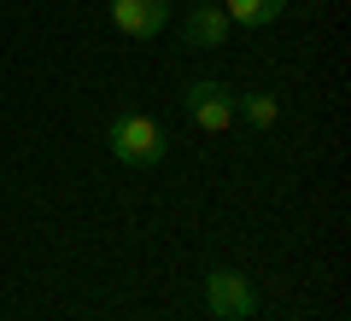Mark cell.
Listing matches in <instances>:
<instances>
[{"label":"cell","mask_w":351,"mask_h":321,"mask_svg":"<svg viewBox=\"0 0 351 321\" xmlns=\"http://www.w3.org/2000/svg\"><path fill=\"white\" fill-rule=\"evenodd\" d=\"M193 6H205V0H193Z\"/></svg>","instance_id":"cell-8"},{"label":"cell","mask_w":351,"mask_h":321,"mask_svg":"<svg viewBox=\"0 0 351 321\" xmlns=\"http://www.w3.org/2000/svg\"><path fill=\"white\" fill-rule=\"evenodd\" d=\"M205 309L217 321H252L258 316V286L240 269H211L205 274Z\"/></svg>","instance_id":"cell-2"},{"label":"cell","mask_w":351,"mask_h":321,"mask_svg":"<svg viewBox=\"0 0 351 321\" xmlns=\"http://www.w3.org/2000/svg\"><path fill=\"white\" fill-rule=\"evenodd\" d=\"M234 117H246L252 129H276L281 123V99L276 94H234Z\"/></svg>","instance_id":"cell-7"},{"label":"cell","mask_w":351,"mask_h":321,"mask_svg":"<svg viewBox=\"0 0 351 321\" xmlns=\"http://www.w3.org/2000/svg\"><path fill=\"white\" fill-rule=\"evenodd\" d=\"M112 24L129 41H152L170 24V0H112Z\"/></svg>","instance_id":"cell-4"},{"label":"cell","mask_w":351,"mask_h":321,"mask_svg":"<svg viewBox=\"0 0 351 321\" xmlns=\"http://www.w3.org/2000/svg\"><path fill=\"white\" fill-rule=\"evenodd\" d=\"M223 12H228V24L263 29V24H276V18L287 12V0H223Z\"/></svg>","instance_id":"cell-6"},{"label":"cell","mask_w":351,"mask_h":321,"mask_svg":"<svg viewBox=\"0 0 351 321\" xmlns=\"http://www.w3.org/2000/svg\"><path fill=\"white\" fill-rule=\"evenodd\" d=\"M228 12L223 6H211V0H205V6H193L188 18H182V41H188V47H223L228 41Z\"/></svg>","instance_id":"cell-5"},{"label":"cell","mask_w":351,"mask_h":321,"mask_svg":"<svg viewBox=\"0 0 351 321\" xmlns=\"http://www.w3.org/2000/svg\"><path fill=\"white\" fill-rule=\"evenodd\" d=\"M182 112H188L205 135H228V129H234V88H223V82H211V76H199V82L182 88Z\"/></svg>","instance_id":"cell-3"},{"label":"cell","mask_w":351,"mask_h":321,"mask_svg":"<svg viewBox=\"0 0 351 321\" xmlns=\"http://www.w3.org/2000/svg\"><path fill=\"white\" fill-rule=\"evenodd\" d=\"M106 140H112V158L117 164H129V170H152V164H164V129H158V117H147V112H117L112 117V129H106Z\"/></svg>","instance_id":"cell-1"}]
</instances>
